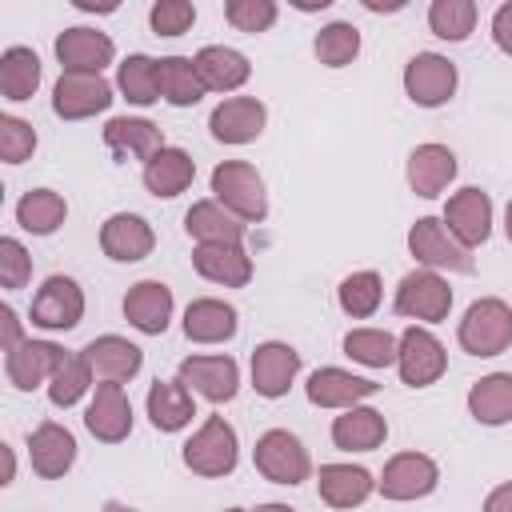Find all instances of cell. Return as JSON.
Masks as SVG:
<instances>
[{
	"label": "cell",
	"mask_w": 512,
	"mask_h": 512,
	"mask_svg": "<svg viewBox=\"0 0 512 512\" xmlns=\"http://www.w3.org/2000/svg\"><path fill=\"white\" fill-rule=\"evenodd\" d=\"M296 372H300V352L284 340H264L252 352V388L264 400H280L292 388Z\"/></svg>",
	"instance_id": "2e32d148"
},
{
	"label": "cell",
	"mask_w": 512,
	"mask_h": 512,
	"mask_svg": "<svg viewBox=\"0 0 512 512\" xmlns=\"http://www.w3.org/2000/svg\"><path fill=\"white\" fill-rule=\"evenodd\" d=\"M192 176H196V160H192L184 148H172V144H164V148L144 164V188H148L152 196H164V200L180 196V192L192 184Z\"/></svg>",
	"instance_id": "4dcf8cb0"
},
{
	"label": "cell",
	"mask_w": 512,
	"mask_h": 512,
	"mask_svg": "<svg viewBox=\"0 0 512 512\" xmlns=\"http://www.w3.org/2000/svg\"><path fill=\"white\" fill-rule=\"evenodd\" d=\"M468 412L472 420L496 428L512 420V372H488L468 388Z\"/></svg>",
	"instance_id": "d6a6232c"
},
{
	"label": "cell",
	"mask_w": 512,
	"mask_h": 512,
	"mask_svg": "<svg viewBox=\"0 0 512 512\" xmlns=\"http://www.w3.org/2000/svg\"><path fill=\"white\" fill-rule=\"evenodd\" d=\"M100 248H104V256L116 260V264H136V260H144V256L156 248V236H152V224H148L144 216H136V212H116V216H108L104 228H100Z\"/></svg>",
	"instance_id": "ac0fdd59"
},
{
	"label": "cell",
	"mask_w": 512,
	"mask_h": 512,
	"mask_svg": "<svg viewBox=\"0 0 512 512\" xmlns=\"http://www.w3.org/2000/svg\"><path fill=\"white\" fill-rule=\"evenodd\" d=\"M316 488H320V500L328 508H356V504H364L372 496L376 480L360 464H320Z\"/></svg>",
	"instance_id": "4316f807"
},
{
	"label": "cell",
	"mask_w": 512,
	"mask_h": 512,
	"mask_svg": "<svg viewBox=\"0 0 512 512\" xmlns=\"http://www.w3.org/2000/svg\"><path fill=\"white\" fill-rule=\"evenodd\" d=\"M88 384H92V368H88L84 352H68L60 360V368L52 372V380H48V400L56 408H72L88 392Z\"/></svg>",
	"instance_id": "ab89813d"
},
{
	"label": "cell",
	"mask_w": 512,
	"mask_h": 512,
	"mask_svg": "<svg viewBox=\"0 0 512 512\" xmlns=\"http://www.w3.org/2000/svg\"><path fill=\"white\" fill-rule=\"evenodd\" d=\"M504 232H508V240H512V200H508V208H504Z\"/></svg>",
	"instance_id": "11a10c76"
},
{
	"label": "cell",
	"mask_w": 512,
	"mask_h": 512,
	"mask_svg": "<svg viewBox=\"0 0 512 512\" xmlns=\"http://www.w3.org/2000/svg\"><path fill=\"white\" fill-rule=\"evenodd\" d=\"M104 144L112 156H136L148 164L164 148V132L144 116H112L104 124Z\"/></svg>",
	"instance_id": "484cf974"
},
{
	"label": "cell",
	"mask_w": 512,
	"mask_h": 512,
	"mask_svg": "<svg viewBox=\"0 0 512 512\" xmlns=\"http://www.w3.org/2000/svg\"><path fill=\"white\" fill-rule=\"evenodd\" d=\"M276 4L272 0H228L224 4V20L236 32H268L276 24Z\"/></svg>",
	"instance_id": "ee69618b"
},
{
	"label": "cell",
	"mask_w": 512,
	"mask_h": 512,
	"mask_svg": "<svg viewBox=\"0 0 512 512\" xmlns=\"http://www.w3.org/2000/svg\"><path fill=\"white\" fill-rule=\"evenodd\" d=\"M68 352L52 340H24L16 344L12 352H4V372H8V384L20 388V392H32L36 384L52 380V372L60 368Z\"/></svg>",
	"instance_id": "9a60e30c"
},
{
	"label": "cell",
	"mask_w": 512,
	"mask_h": 512,
	"mask_svg": "<svg viewBox=\"0 0 512 512\" xmlns=\"http://www.w3.org/2000/svg\"><path fill=\"white\" fill-rule=\"evenodd\" d=\"M112 56H116V44L100 28L76 24V28H64L56 36V60L64 72H96L100 76L112 64Z\"/></svg>",
	"instance_id": "7c38bea8"
},
{
	"label": "cell",
	"mask_w": 512,
	"mask_h": 512,
	"mask_svg": "<svg viewBox=\"0 0 512 512\" xmlns=\"http://www.w3.org/2000/svg\"><path fill=\"white\" fill-rule=\"evenodd\" d=\"M456 180V152L448 144H416L408 156V188L424 200L440 196Z\"/></svg>",
	"instance_id": "603a6c76"
},
{
	"label": "cell",
	"mask_w": 512,
	"mask_h": 512,
	"mask_svg": "<svg viewBox=\"0 0 512 512\" xmlns=\"http://www.w3.org/2000/svg\"><path fill=\"white\" fill-rule=\"evenodd\" d=\"M336 300H340V308H344L352 320H368V316L380 308V276L368 272V268L344 276L340 288H336Z\"/></svg>",
	"instance_id": "7bdbcfd3"
},
{
	"label": "cell",
	"mask_w": 512,
	"mask_h": 512,
	"mask_svg": "<svg viewBox=\"0 0 512 512\" xmlns=\"http://www.w3.org/2000/svg\"><path fill=\"white\" fill-rule=\"evenodd\" d=\"M252 464L264 480L272 484H304L308 472H312V460H308V448L288 432V428H268L256 448H252Z\"/></svg>",
	"instance_id": "277c9868"
},
{
	"label": "cell",
	"mask_w": 512,
	"mask_h": 512,
	"mask_svg": "<svg viewBox=\"0 0 512 512\" xmlns=\"http://www.w3.org/2000/svg\"><path fill=\"white\" fill-rule=\"evenodd\" d=\"M396 316H408V320H424V324H436L448 316L452 308V288L440 272L432 268H416L400 280L396 288V300H392Z\"/></svg>",
	"instance_id": "8992f818"
},
{
	"label": "cell",
	"mask_w": 512,
	"mask_h": 512,
	"mask_svg": "<svg viewBox=\"0 0 512 512\" xmlns=\"http://www.w3.org/2000/svg\"><path fill=\"white\" fill-rule=\"evenodd\" d=\"M396 368H400V380L408 388H428L444 376L448 368V352L444 344L428 332V328H404L400 332V352H396Z\"/></svg>",
	"instance_id": "ba28073f"
},
{
	"label": "cell",
	"mask_w": 512,
	"mask_h": 512,
	"mask_svg": "<svg viewBox=\"0 0 512 512\" xmlns=\"http://www.w3.org/2000/svg\"><path fill=\"white\" fill-rule=\"evenodd\" d=\"M32 148H36L32 124L20 120V116H0V160L4 164H20V160L32 156Z\"/></svg>",
	"instance_id": "f6af8a7d"
},
{
	"label": "cell",
	"mask_w": 512,
	"mask_h": 512,
	"mask_svg": "<svg viewBox=\"0 0 512 512\" xmlns=\"http://www.w3.org/2000/svg\"><path fill=\"white\" fill-rule=\"evenodd\" d=\"M224 512H244V508H224Z\"/></svg>",
	"instance_id": "6f0895ef"
},
{
	"label": "cell",
	"mask_w": 512,
	"mask_h": 512,
	"mask_svg": "<svg viewBox=\"0 0 512 512\" xmlns=\"http://www.w3.org/2000/svg\"><path fill=\"white\" fill-rule=\"evenodd\" d=\"M264 124H268V108L256 96H228L208 116V128L220 144H248L264 132Z\"/></svg>",
	"instance_id": "e0dca14e"
},
{
	"label": "cell",
	"mask_w": 512,
	"mask_h": 512,
	"mask_svg": "<svg viewBox=\"0 0 512 512\" xmlns=\"http://www.w3.org/2000/svg\"><path fill=\"white\" fill-rule=\"evenodd\" d=\"M428 28L440 40H468L476 28V4L472 0H432L428 8Z\"/></svg>",
	"instance_id": "b9f144b4"
},
{
	"label": "cell",
	"mask_w": 512,
	"mask_h": 512,
	"mask_svg": "<svg viewBox=\"0 0 512 512\" xmlns=\"http://www.w3.org/2000/svg\"><path fill=\"white\" fill-rule=\"evenodd\" d=\"M376 388H380L376 380L352 376L344 368H316L308 376V384H304V392H308V400L316 408H356L360 400L376 396Z\"/></svg>",
	"instance_id": "7402d4cb"
},
{
	"label": "cell",
	"mask_w": 512,
	"mask_h": 512,
	"mask_svg": "<svg viewBox=\"0 0 512 512\" xmlns=\"http://www.w3.org/2000/svg\"><path fill=\"white\" fill-rule=\"evenodd\" d=\"M124 316L136 332L144 336H160L172 320V288L160 284V280H140L128 288L124 296Z\"/></svg>",
	"instance_id": "cb8c5ba5"
},
{
	"label": "cell",
	"mask_w": 512,
	"mask_h": 512,
	"mask_svg": "<svg viewBox=\"0 0 512 512\" xmlns=\"http://www.w3.org/2000/svg\"><path fill=\"white\" fill-rule=\"evenodd\" d=\"M312 52H316L320 64H328V68H344V64H352L356 52H360V28L348 24V20H336V24H328V28L316 32Z\"/></svg>",
	"instance_id": "60d3db41"
},
{
	"label": "cell",
	"mask_w": 512,
	"mask_h": 512,
	"mask_svg": "<svg viewBox=\"0 0 512 512\" xmlns=\"http://www.w3.org/2000/svg\"><path fill=\"white\" fill-rule=\"evenodd\" d=\"M84 428L100 444H120L132 432V404H128L120 384H96L88 412H84Z\"/></svg>",
	"instance_id": "d6986e66"
},
{
	"label": "cell",
	"mask_w": 512,
	"mask_h": 512,
	"mask_svg": "<svg viewBox=\"0 0 512 512\" xmlns=\"http://www.w3.org/2000/svg\"><path fill=\"white\" fill-rule=\"evenodd\" d=\"M196 20V8L188 0H156L148 12V24L156 36H184Z\"/></svg>",
	"instance_id": "bcb514c9"
},
{
	"label": "cell",
	"mask_w": 512,
	"mask_h": 512,
	"mask_svg": "<svg viewBox=\"0 0 512 512\" xmlns=\"http://www.w3.org/2000/svg\"><path fill=\"white\" fill-rule=\"evenodd\" d=\"M180 456H184V464H188L196 476H208V480L228 476V472L236 468V460H240L236 428H232L224 416H208V420L192 432V440L184 444Z\"/></svg>",
	"instance_id": "3957f363"
},
{
	"label": "cell",
	"mask_w": 512,
	"mask_h": 512,
	"mask_svg": "<svg viewBox=\"0 0 512 512\" xmlns=\"http://www.w3.org/2000/svg\"><path fill=\"white\" fill-rule=\"evenodd\" d=\"M36 88H40V56L24 44L4 48V56H0V92H4V100H12V104L32 100Z\"/></svg>",
	"instance_id": "e575fe53"
},
{
	"label": "cell",
	"mask_w": 512,
	"mask_h": 512,
	"mask_svg": "<svg viewBox=\"0 0 512 512\" xmlns=\"http://www.w3.org/2000/svg\"><path fill=\"white\" fill-rule=\"evenodd\" d=\"M184 228L196 244H240L244 240V220H236L216 200H196L184 216Z\"/></svg>",
	"instance_id": "1f68e13d"
},
{
	"label": "cell",
	"mask_w": 512,
	"mask_h": 512,
	"mask_svg": "<svg viewBox=\"0 0 512 512\" xmlns=\"http://www.w3.org/2000/svg\"><path fill=\"white\" fill-rule=\"evenodd\" d=\"M0 324H4V352H12L16 344H24V336H20V320H16V312L4 304L0 308Z\"/></svg>",
	"instance_id": "f907efd6"
},
{
	"label": "cell",
	"mask_w": 512,
	"mask_h": 512,
	"mask_svg": "<svg viewBox=\"0 0 512 512\" xmlns=\"http://www.w3.org/2000/svg\"><path fill=\"white\" fill-rule=\"evenodd\" d=\"M192 64H196L200 84H204L208 92H236V88L252 76L248 56L236 52V48H224V44H208V48H200V52L192 56Z\"/></svg>",
	"instance_id": "83f0119b"
},
{
	"label": "cell",
	"mask_w": 512,
	"mask_h": 512,
	"mask_svg": "<svg viewBox=\"0 0 512 512\" xmlns=\"http://www.w3.org/2000/svg\"><path fill=\"white\" fill-rule=\"evenodd\" d=\"M212 196H216V204H224L244 224H260L268 216L264 180L244 160H224V164L212 168Z\"/></svg>",
	"instance_id": "6da1fadb"
},
{
	"label": "cell",
	"mask_w": 512,
	"mask_h": 512,
	"mask_svg": "<svg viewBox=\"0 0 512 512\" xmlns=\"http://www.w3.org/2000/svg\"><path fill=\"white\" fill-rule=\"evenodd\" d=\"M80 352H84V360H88V368H92V376L100 384H124L144 364V352L124 336H96Z\"/></svg>",
	"instance_id": "44dd1931"
},
{
	"label": "cell",
	"mask_w": 512,
	"mask_h": 512,
	"mask_svg": "<svg viewBox=\"0 0 512 512\" xmlns=\"http://www.w3.org/2000/svg\"><path fill=\"white\" fill-rule=\"evenodd\" d=\"M28 276H32V256L24 252V244L16 236H4L0 240V284L8 292H16L28 284Z\"/></svg>",
	"instance_id": "7dc6e473"
},
{
	"label": "cell",
	"mask_w": 512,
	"mask_h": 512,
	"mask_svg": "<svg viewBox=\"0 0 512 512\" xmlns=\"http://www.w3.org/2000/svg\"><path fill=\"white\" fill-rule=\"evenodd\" d=\"M256 512H296V508H288V504H276V500H272V504H260Z\"/></svg>",
	"instance_id": "db71d44e"
},
{
	"label": "cell",
	"mask_w": 512,
	"mask_h": 512,
	"mask_svg": "<svg viewBox=\"0 0 512 512\" xmlns=\"http://www.w3.org/2000/svg\"><path fill=\"white\" fill-rule=\"evenodd\" d=\"M328 4H332V0H300L296 8H300V12H316V8H328Z\"/></svg>",
	"instance_id": "f5cc1de1"
},
{
	"label": "cell",
	"mask_w": 512,
	"mask_h": 512,
	"mask_svg": "<svg viewBox=\"0 0 512 512\" xmlns=\"http://www.w3.org/2000/svg\"><path fill=\"white\" fill-rule=\"evenodd\" d=\"M192 264L204 280L224 288H244L252 280V256L244 252V244H196Z\"/></svg>",
	"instance_id": "d4e9b609"
},
{
	"label": "cell",
	"mask_w": 512,
	"mask_h": 512,
	"mask_svg": "<svg viewBox=\"0 0 512 512\" xmlns=\"http://www.w3.org/2000/svg\"><path fill=\"white\" fill-rule=\"evenodd\" d=\"M80 12H116V4H96V0H76Z\"/></svg>",
	"instance_id": "816d5d0a"
},
{
	"label": "cell",
	"mask_w": 512,
	"mask_h": 512,
	"mask_svg": "<svg viewBox=\"0 0 512 512\" xmlns=\"http://www.w3.org/2000/svg\"><path fill=\"white\" fill-rule=\"evenodd\" d=\"M384 436H388L384 412L364 408V404L344 408V412L332 420V444L344 448V452H372V448L384 444Z\"/></svg>",
	"instance_id": "f546056e"
},
{
	"label": "cell",
	"mask_w": 512,
	"mask_h": 512,
	"mask_svg": "<svg viewBox=\"0 0 512 512\" xmlns=\"http://www.w3.org/2000/svg\"><path fill=\"white\" fill-rule=\"evenodd\" d=\"M28 460H32V472L44 476V480H60L72 464H76V436L56 424V420H44L32 428L28 436Z\"/></svg>",
	"instance_id": "ffe728a7"
},
{
	"label": "cell",
	"mask_w": 512,
	"mask_h": 512,
	"mask_svg": "<svg viewBox=\"0 0 512 512\" xmlns=\"http://www.w3.org/2000/svg\"><path fill=\"white\" fill-rule=\"evenodd\" d=\"M204 92H208V88L200 84V72H196V64H192L188 56H164V60H160V96H164L168 104L192 108V104H200Z\"/></svg>",
	"instance_id": "74e56055"
},
{
	"label": "cell",
	"mask_w": 512,
	"mask_h": 512,
	"mask_svg": "<svg viewBox=\"0 0 512 512\" xmlns=\"http://www.w3.org/2000/svg\"><path fill=\"white\" fill-rule=\"evenodd\" d=\"M176 380L184 388L200 392L204 400L224 404L240 388V368H236L232 356H188V360H180V376Z\"/></svg>",
	"instance_id": "5bb4252c"
},
{
	"label": "cell",
	"mask_w": 512,
	"mask_h": 512,
	"mask_svg": "<svg viewBox=\"0 0 512 512\" xmlns=\"http://www.w3.org/2000/svg\"><path fill=\"white\" fill-rule=\"evenodd\" d=\"M436 484H440V468L424 452H400V456H392L384 464L380 480H376V488H380L384 500H420V496L436 492Z\"/></svg>",
	"instance_id": "30bf717a"
},
{
	"label": "cell",
	"mask_w": 512,
	"mask_h": 512,
	"mask_svg": "<svg viewBox=\"0 0 512 512\" xmlns=\"http://www.w3.org/2000/svg\"><path fill=\"white\" fill-rule=\"evenodd\" d=\"M112 104V84L96 72H60L52 88V112L60 120H84Z\"/></svg>",
	"instance_id": "8fae6325"
},
{
	"label": "cell",
	"mask_w": 512,
	"mask_h": 512,
	"mask_svg": "<svg viewBox=\"0 0 512 512\" xmlns=\"http://www.w3.org/2000/svg\"><path fill=\"white\" fill-rule=\"evenodd\" d=\"M196 404L188 396V388L180 380H156L148 388V420L160 432H180L184 424H192Z\"/></svg>",
	"instance_id": "836d02e7"
},
{
	"label": "cell",
	"mask_w": 512,
	"mask_h": 512,
	"mask_svg": "<svg viewBox=\"0 0 512 512\" xmlns=\"http://www.w3.org/2000/svg\"><path fill=\"white\" fill-rule=\"evenodd\" d=\"M484 512H512V480L496 484V488L484 496Z\"/></svg>",
	"instance_id": "681fc988"
},
{
	"label": "cell",
	"mask_w": 512,
	"mask_h": 512,
	"mask_svg": "<svg viewBox=\"0 0 512 512\" xmlns=\"http://www.w3.org/2000/svg\"><path fill=\"white\" fill-rule=\"evenodd\" d=\"M104 512H132V508H128V504H120V500H108V504H104Z\"/></svg>",
	"instance_id": "9f6ffc18"
},
{
	"label": "cell",
	"mask_w": 512,
	"mask_h": 512,
	"mask_svg": "<svg viewBox=\"0 0 512 512\" xmlns=\"http://www.w3.org/2000/svg\"><path fill=\"white\" fill-rule=\"evenodd\" d=\"M116 84H120V92H124L128 104H136V108L156 104L160 100V60H152L144 52H132L128 60H120Z\"/></svg>",
	"instance_id": "8d00e7d4"
},
{
	"label": "cell",
	"mask_w": 512,
	"mask_h": 512,
	"mask_svg": "<svg viewBox=\"0 0 512 512\" xmlns=\"http://www.w3.org/2000/svg\"><path fill=\"white\" fill-rule=\"evenodd\" d=\"M408 252L424 264V268H448V272H472V252L444 228V220L436 216H420L412 228H408Z\"/></svg>",
	"instance_id": "5b68a950"
},
{
	"label": "cell",
	"mask_w": 512,
	"mask_h": 512,
	"mask_svg": "<svg viewBox=\"0 0 512 512\" xmlns=\"http://www.w3.org/2000/svg\"><path fill=\"white\" fill-rule=\"evenodd\" d=\"M404 92L420 108H440L456 92V64L440 52H416L404 64Z\"/></svg>",
	"instance_id": "52a82bcc"
},
{
	"label": "cell",
	"mask_w": 512,
	"mask_h": 512,
	"mask_svg": "<svg viewBox=\"0 0 512 512\" xmlns=\"http://www.w3.org/2000/svg\"><path fill=\"white\" fill-rule=\"evenodd\" d=\"M64 216H68V204L52 188H32L16 200V224L32 236H52L64 224Z\"/></svg>",
	"instance_id": "d590c367"
},
{
	"label": "cell",
	"mask_w": 512,
	"mask_h": 512,
	"mask_svg": "<svg viewBox=\"0 0 512 512\" xmlns=\"http://www.w3.org/2000/svg\"><path fill=\"white\" fill-rule=\"evenodd\" d=\"M32 324L44 332H68L84 316V292L72 276H48L32 296Z\"/></svg>",
	"instance_id": "9c48e42d"
},
{
	"label": "cell",
	"mask_w": 512,
	"mask_h": 512,
	"mask_svg": "<svg viewBox=\"0 0 512 512\" xmlns=\"http://www.w3.org/2000/svg\"><path fill=\"white\" fill-rule=\"evenodd\" d=\"M456 340L468 356H500L512 344V308L500 296H480L476 304H468Z\"/></svg>",
	"instance_id": "7a4b0ae2"
},
{
	"label": "cell",
	"mask_w": 512,
	"mask_h": 512,
	"mask_svg": "<svg viewBox=\"0 0 512 512\" xmlns=\"http://www.w3.org/2000/svg\"><path fill=\"white\" fill-rule=\"evenodd\" d=\"M444 228L472 252L476 244H484L488 240V232H492V200H488V192H480V188H460L456 196H448V204H444Z\"/></svg>",
	"instance_id": "4fadbf2b"
},
{
	"label": "cell",
	"mask_w": 512,
	"mask_h": 512,
	"mask_svg": "<svg viewBox=\"0 0 512 512\" xmlns=\"http://www.w3.org/2000/svg\"><path fill=\"white\" fill-rule=\"evenodd\" d=\"M236 308L216 300V296H204V300H192L184 308V336L192 344H224L236 336Z\"/></svg>",
	"instance_id": "f1b7e54d"
},
{
	"label": "cell",
	"mask_w": 512,
	"mask_h": 512,
	"mask_svg": "<svg viewBox=\"0 0 512 512\" xmlns=\"http://www.w3.org/2000/svg\"><path fill=\"white\" fill-rule=\"evenodd\" d=\"M492 40H496V48H500V52H508V56H512V0H508V4H500V8L492 12Z\"/></svg>",
	"instance_id": "c3c4849f"
},
{
	"label": "cell",
	"mask_w": 512,
	"mask_h": 512,
	"mask_svg": "<svg viewBox=\"0 0 512 512\" xmlns=\"http://www.w3.org/2000/svg\"><path fill=\"white\" fill-rule=\"evenodd\" d=\"M344 352L364 368H388V364H396L400 340L384 328H352L344 336Z\"/></svg>",
	"instance_id": "f35d334b"
}]
</instances>
